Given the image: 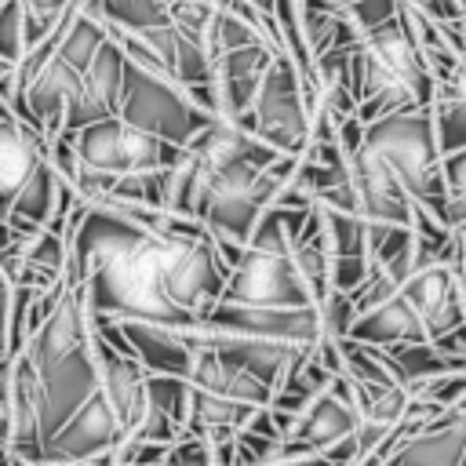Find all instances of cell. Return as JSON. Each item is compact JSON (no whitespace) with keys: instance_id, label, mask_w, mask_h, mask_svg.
<instances>
[{"instance_id":"cell-1","label":"cell","mask_w":466,"mask_h":466,"mask_svg":"<svg viewBox=\"0 0 466 466\" xmlns=\"http://www.w3.org/2000/svg\"><path fill=\"white\" fill-rule=\"evenodd\" d=\"M353 95L357 116L364 124L408 106H430L433 76L419 47L404 33L400 15L360 33V44L353 51Z\"/></svg>"},{"instance_id":"cell-2","label":"cell","mask_w":466,"mask_h":466,"mask_svg":"<svg viewBox=\"0 0 466 466\" xmlns=\"http://www.w3.org/2000/svg\"><path fill=\"white\" fill-rule=\"evenodd\" d=\"M164 248H167V237L142 233L127 248L102 258L80 284L87 309H102L120 320L189 324L193 317L186 309H178L164 291V277H160Z\"/></svg>"},{"instance_id":"cell-3","label":"cell","mask_w":466,"mask_h":466,"mask_svg":"<svg viewBox=\"0 0 466 466\" xmlns=\"http://www.w3.org/2000/svg\"><path fill=\"white\" fill-rule=\"evenodd\" d=\"M364 146L397 175L415 204L433 211L444 222V182H441V149L433 135L430 106H408L364 124ZM448 226V222H444Z\"/></svg>"},{"instance_id":"cell-4","label":"cell","mask_w":466,"mask_h":466,"mask_svg":"<svg viewBox=\"0 0 466 466\" xmlns=\"http://www.w3.org/2000/svg\"><path fill=\"white\" fill-rule=\"evenodd\" d=\"M116 113L127 124H135L149 135H160L175 146H186L215 116L204 106H197L175 76L149 69V66H138V62L124 66V87H120Z\"/></svg>"},{"instance_id":"cell-5","label":"cell","mask_w":466,"mask_h":466,"mask_svg":"<svg viewBox=\"0 0 466 466\" xmlns=\"http://www.w3.org/2000/svg\"><path fill=\"white\" fill-rule=\"evenodd\" d=\"M248 131L277 146L280 153H302L309 142V102L302 95V80L291 66V58L280 51L266 73L258 76L255 98L244 116H237Z\"/></svg>"},{"instance_id":"cell-6","label":"cell","mask_w":466,"mask_h":466,"mask_svg":"<svg viewBox=\"0 0 466 466\" xmlns=\"http://www.w3.org/2000/svg\"><path fill=\"white\" fill-rule=\"evenodd\" d=\"M73 146H76V157L84 167H95L106 175H127V171H142V167H171L182 157V146L127 124L120 113L76 127Z\"/></svg>"},{"instance_id":"cell-7","label":"cell","mask_w":466,"mask_h":466,"mask_svg":"<svg viewBox=\"0 0 466 466\" xmlns=\"http://www.w3.org/2000/svg\"><path fill=\"white\" fill-rule=\"evenodd\" d=\"M222 299L251 306H317L309 284L291 262V248L248 244L226 277Z\"/></svg>"},{"instance_id":"cell-8","label":"cell","mask_w":466,"mask_h":466,"mask_svg":"<svg viewBox=\"0 0 466 466\" xmlns=\"http://www.w3.org/2000/svg\"><path fill=\"white\" fill-rule=\"evenodd\" d=\"M160 277H164V291L167 299L186 309L193 320H204V313L222 299V288H226V269L211 248V240H175L167 237V248H164V266H160Z\"/></svg>"},{"instance_id":"cell-9","label":"cell","mask_w":466,"mask_h":466,"mask_svg":"<svg viewBox=\"0 0 466 466\" xmlns=\"http://www.w3.org/2000/svg\"><path fill=\"white\" fill-rule=\"evenodd\" d=\"M204 324L237 331V335H255V339H277V342H306L313 346L320 335L317 306H251V302H233L218 299L208 313Z\"/></svg>"},{"instance_id":"cell-10","label":"cell","mask_w":466,"mask_h":466,"mask_svg":"<svg viewBox=\"0 0 466 466\" xmlns=\"http://www.w3.org/2000/svg\"><path fill=\"white\" fill-rule=\"evenodd\" d=\"M124 437V426L109 404V397L95 386L87 393V400L44 441L40 455L33 462H73V459H91L98 451L116 448ZM29 462V459H25Z\"/></svg>"},{"instance_id":"cell-11","label":"cell","mask_w":466,"mask_h":466,"mask_svg":"<svg viewBox=\"0 0 466 466\" xmlns=\"http://www.w3.org/2000/svg\"><path fill=\"white\" fill-rule=\"evenodd\" d=\"M400 295L411 302V309L426 324L430 339L441 335V331H451V328L466 324V291H462L459 266H451V262L415 266L400 280Z\"/></svg>"},{"instance_id":"cell-12","label":"cell","mask_w":466,"mask_h":466,"mask_svg":"<svg viewBox=\"0 0 466 466\" xmlns=\"http://www.w3.org/2000/svg\"><path fill=\"white\" fill-rule=\"evenodd\" d=\"M124 51L113 36L102 40V47L91 55V62L84 66L80 73V84L66 106V124L62 131H76L91 120H102V116H113L116 106H120V87H124Z\"/></svg>"},{"instance_id":"cell-13","label":"cell","mask_w":466,"mask_h":466,"mask_svg":"<svg viewBox=\"0 0 466 466\" xmlns=\"http://www.w3.org/2000/svg\"><path fill=\"white\" fill-rule=\"evenodd\" d=\"M350 182L357 193V208L364 218L375 222H393V226H411V197L397 182V175L360 142L353 153H346Z\"/></svg>"},{"instance_id":"cell-14","label":"cell","mask_w":466,"mask_h":466,"mask_svg":"<svg viewBox=\"0 0 466 466\" xmlns=\"http://www.w3.org/2000/svg\"><path fill=\"white\" fill-rule=\"evenodd\" d=\"M44 379V411H40V441H47L84 400L87 393L98 386V368H95V353L91 342H84L80 350H73L69 357H62L58 364L40 371Z\"/></svg>"},{"instance_id":"cell-15","label":"cell","mask_w":466,"mask_h":466,"mask_svg":"<svg viewBox=\"0 0 466 466\" xmlns=\"http://www.w3.org/2000/svg\"><path fill=\"white\" fill-rule=\"evenodd\" d=\"M40 411H44V379L29 364L25 353H15L11 368H7V408H4V419H7L11 451L29 459V462L44 448V441H40Z\"/></svg>"},{"instance_id":"cell-16","label":"cell","mask_w":466,"mask_h":466,"mask_svg":"<svg viewBox=\"0 0 466 466\" xmlns=\"http://www.w3.org/2000/svg\"><path fill=\"white\" fill-rule=\"evenodd\" d=\"M84 342H87V299H84V288L76 284L62 291V299L55 302L47 320L29 335L22 353L36 371H44L62 357H69L73 350H80Z\"/></svg>"},{"instance_id":"cell-17","label":"cell","mask_w":466,"mask_h":466,"mask_svg":"<svg viewBox=\"0 0 466 466\" xmlns=\"http://www.w3.org/2000/svg\"><path fill=\"white\" fill-rule=\"evenodd\" d=\"M87 342H91V353H95V368H98V390L109 397L124 433H131L142 415H146V368L127 357V353H116L109 342H102L98 335L87 331Z\"/></svg>"},{"instance_id":"cell-18","label":"cell","mask_w":466,"mask_h":466,"mask_svg":"<svg viewBox=\"0 0 466 466\" xmlns=\"http://www.w3.org/2000/svg\"><path fill=\"white\" fill-rule=\"evenodd\" d=\"M350 433H357V411L331 382L324 393H317L306 404L299 422L288 430V437L280 444V459L284 455H302V451H324V448H331L335 441H342Z\"/></svg>"},{"instance_id":"cell-19","label":"cell","mask_w":466,"mask_h":466,"mask_svg":"<svg viewBox=\"0 0 466 466\" xmlns=\"http://www.w3.org/2000/svg\"><path fill=\"white\" fill-rule=\"evenodd\" d=\"M47 157V142L15 113L0 116V218L7 215L15 193L25 186V178L36 171V164Z\"/></svg>"},{"instance_id":"cell-20","label":"cell","mask_w":466,"mask_h":466,"mask_svg":"<svg viewBox=\"0 0 466 466\" xmlns=\"http://www.w3.org/2000/svg\"><path fill=\"white\" fill-rule=\"evenodd\" d=\"M350 339H360L371 346H393V342H426L430 331L419 320V313L411 309V302L397 291L386 302L357 313L350 324Z\"/></svg>"},{"instance_id":"cell-21","label":"cell","mask_w":466,"mask_h":466,"mask_svg":"<svg viewBox=\"0 0 466 466\" xmlns=\"http://www.w3.org/2000/svg\"><path fill=\"white\" fill-rule=\"evenodd\" d=\"M124 335L131 342V357L146 368V371H160V375H186L189 371V346L182 342L175 324H149V320H120Z\"/></svg>"},{"instance_id":"cell-22","label":"cell","mask_w":466,"mask_h":466,"mask_svg":"<svg viewBox=\"0 0 466 466\" xmlns=\"http://www.w3.org/2000/svg\"><path fill=\"white\" fill-rule=\"evenodd\" d=\"M430 116H433V135H437L441 153L466 146V91H459L451 84H433Z\"/></svg>"},{"instance_id":"cell-23","label":"cell","mask_w":466,"mask_h":466,"mask_svg":"<svg viewBox=\"0 0 466 466\" xmlns=\"http://www.w3.org/2000/svg\"><path fill=\"white\" fill-rule=\"evenodd\" d=\"M320 208V229L328 240L331 258L335 255H368V218L360 211H342V208Z\"/></svg>"},{"instance_id":"cell-24","label":"cell","mask_w":466,"mask_h":466,"mask_svg":"<svg viewBox=\"0 0 466 466\" xmlns=\"http://www.w3.org/2000/svg\"><path fill=\"white\" fill-rule=\"evenodd\" d=\"M167 4L171 0H91V7L106 18V25H120V29H149L167 22Z\"/></svg>"},{"instance_id":"cell-25","label":"cell","mask_w":466,"mask_h":466,"mask_svg":"<svg viewBox=\"0 0 466 466\" xmlns=\"http://www.w3.org/2000/svg\"><path fill=\"white\" fill-rule=\"evenodd\" d=\"M18 4H22V36H25V47H33L40 36H47L55 29V22L62 18V11L73 0H18Z\"/></svg>"},{"instance_id":"cell-26","label":"cell","mask_w":466,"mask_h":466,"mask_svg":"<svg viewBox=\"0 0 466 466\" xmlns=\"http://www.w3.org/2000/svg\"><path fill=\"white\" fill-rule=\"evenodd\" d=\"M25 51V36H22V4L18 0H4L0 4V58L4 62H18Z\"/></svg>"},{"instance_id":"cell-27","label":"cell","mask_w":466,"mask_h":466,"mask_svg":"<svg viewBox=\"0 0 466 466\" xmlns=\"http://www.w3.org/2000/svg\"><path fill=\"white\" fill-rule=\"evenodd\" d=\"M164 462H167V466H211V444H208V437L182 430V433L167 444V459H164Z\"/></svg>"},{"instance_id":"cell-28","label":"cell","mask_w":466,"mask_h":466,"mask_svg":"<svg viewBox=\"0 0 466 466\" xmlns=\"http://www.w3.org/2000/svg\"><path fill=\"white\" fill-rule=\"evenodd\" d=\"M215 15V4L211 0H171L167 4V18L189 33H208V22Z\"/></svg>"},{"instance_id":"cell-29","label":"cell","mask_w":466,"mask_h":466,"mask_svg":"<svg viewBox=\"0 0 466 466\" xmlns=\"http://www.w3.org/2000/svg\"><path fill=\"white\" fill-rule=\"evenodd\" d=\"M441 182H444V200H466V146L441 153Z\"/></svg>"},{"instance_id":"cell-30","label":"cell","mask_w":466,"mask_h":466,"mask_svg":"<svg viewBox=\"0 0 466 466\" xmlns=\"http://www.w3.org/2000/svg\"><path fill=\"white\" fill-rule=\"evenodd\" d=\"M368 266H371L368 255H335V258H331V288L353 291V288L364 280Z\"/></svg>"},{"instance_id":"cell-31","label":"cell","mask_w":466,"mask_h":466,"mask_svg":"<svg viewBox=\"0 0 466 466\" xmlns=\"http://www.w3.org/2000/svg\"><path fill=\"white\" fill-rule=\"evenodd\" d=\"M346 11H350V18H353V25L364 33V29H371V25L386 22V18H393V15H397V0H353Z\"/></svg>"},{"instance_id":"cell-32","label":"cell","mask_w":466,"mask_h":466,"mask_svg":"<svg viewBox=\"0 0 466 466\" xmlns=\"http://www.w3.org/2000/svg\"><path fill=\"white\" fill-rule=\"evenodd\" d=\"M353 462H339L331 451H302V455H284V459L266 462V466H353Z\"/></svg>"},{"instance_id":"cell-33","label":"cell","mask_w":466,"mask_h":466,"mask_svg":"<svg viewBox=\"0 0 466 466\" xmlns=\"http://www.w3.org/2000/svg\"><path fill=\"white\" fill-rule=\"evenodd\" d=\"M408 4L422 7V11H426V15H433L437 22H451V18H462V11H459V4H455V0H408Z\"/></svg>"},{"instance_id":"cell-34","label":"cell","mask_w":466,"mask_h":466,"mask_svg":"<svg viewBox=\"0 0 466 466\" xmlns=\"http://www.w3.org/2000/svg\"><path fill=\"white\" fill-rule=\"evenodd\" d=\"M7 306H11V284L0 273V357H7Z\"/></svg>"},{"instance_id":"cell-35","label":"cell","mask_w":466,"mask_h":466,"mask_svg":"<svg viewBox=\"0 0 466 466\" xmlns=\"http://www.w3.org/2000/svg\"><path fill=\"white\" fill-rule=\"evenodd\" d=\"M248 4H255L262 15H269V18H273V7H277V0H248Z\"/></svg>"},{"instance_id":"cell-36","label":"cell","mask_w":466,"mask_h":466,"mask_svg":"<svg viewBox=\"0 0 466 466\" xmlns=\"http://www.w3.org/2000/svg\"><path fill=\"white\" fill-rule=\"evenodd\" d=\"M451 408H459V411H462V415H466V393H462V397H459V400H455V404H451Z\"/></svg>"},{"instance_id":"cell-37","label":"cell","mask_w":466,"mask_h":466,"mask_svg":"<svg viewBox=\"0 0 466 466\" xmlns=\"http://www.w3.org/2000/svg\"><path fill=\"white\" fill-rule=\"evenodd\" d=\"M459 277H462V291H466V266H462V269H459Z\"/></svg>"},{"instance_id":"cell-38","label":"cell","mask_w":466,"mask_h":466,"mask_svg":"<svg viewBox=\"0 0 466 466\" xmlns=\"http://www.w3.org/2000/svg\"><path fill=\"white\" fill-rule=\"evenodd\" d=\"M455 4H459V11H462V15H466V0H455Z\"/></svg>"},{"instance_id":"cell-39","label":"cell","mask_w":466,"mask_h":466,"mask_svg":"<svg viewBox=\"0 0 466 466\" xmlns=\"http://www.w3.org/2000/svg\"><path fill=\"white\" fill-rule=\"evenodd\" d=\"M462 33H466V15H462Z\"/></svg>"},{"instance_id":"cell-40","label":"cell","mask_w":466,"mask_h":466,"mask_svg":"<svg viewBox=\"0 0 466 466\" xmlns=\"http://www.w3.org/2000/svg\"><path fill=\"white\" fill-rule=\"evenodd\" d=\"M160 466H167V462H160Z\"/></svg>"}]
</instances>
